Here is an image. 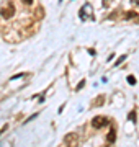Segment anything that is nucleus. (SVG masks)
<instances>
[{"label":"nucleus","mask_w":139,"mask_h":147,"mask_svg":"<svg viewBox=\"0 0 139 147\" xmlns=\"http://www.w3.org/2000/svg\"><path fill=\"white\" fill-rule=\"evenodd\" d=\"M108 123H110V119L105 118V116H95V118L92 119V127H93V129H100V127L107 126Z\"/></svg>","instance_id":"f257e3e1"},{"label":"nucleus","mask_w":139,"mask_h":147,"mask_svg":"<svg viewBox=\"0 0 139 147\" xmlns=\"http://www.w3.org/2000/svg\"><path fill=\"white\" fill-rule=\"evenodd\" d=\"M13 13H15V7H13V3H7V5L2 7V10H0V15L3 16L5 20H8V18H11L13 16Z\"/></svg>","instance_id":"f03ea898"},{"label":"nucleus","mask_w":139,"mask_h":147,"mask_svg":"<svg viewBox=\"0 0 139 147\" xmlns=\"http://www.w3.org/2000/svg\"><path fill=\"white\" fill-rule=\"evenodd\" d=\"M77 141H79V139H77V134H75V132H69V134L64 137V144L65 146H75Z\"/></svg>","instance_id":"7ed1b4c3"},{"label":"nucleus","mask_w":139,"mask_h":147,"mask_svg":"<svg viewBox=\"0 0 139 147\" xmlns=\"http://www.w3.org/2000/svg\"><path fill=\"white\" fill-rule=\"evenodd\" d=\"M79 15H80V20H87V15L90 16L92 15V7L90 5H84L79 11Z\"/></svg>","instance_id":"20e7f679"},{"label":"nucleus","mask_w":139,"mask_h":147,"mask_svg":"<svg viewBox=\"0 0 139 147\" xmlns=\"http://www.w3.org/2000/svg\"><path fill=\"white\" fill-rule=\"evenodd\" d=\"M115 141H116V129L111 127L110 132H108V136H107V142H108V144H113Z\"/></svg>","instance_id":"39448f33"},{"label":"nucleus","mask_w":139,"mask_h":147,"mask_svg":"<svg viewBox=\"0 0 139 147\" xmlns=\"http://www.w3.org/2000/svg\"><path fill=\"white\" fill-rule=\"evenodd\" d=\"M103 103H105V96H103V95H98L95 100L92 101V106H93V108H98V106H102Z\"/></svg>","instance_id":"423d86ee"},{"label":"nucleus","mask_w":139,"mask_h":147,"mask_svg":"<svg viewBox=\"0 0 139 147\" xmlns=\"http://www.w3.org/2000/svg\"><path fill=\"white\" fill-rule=\"evenodd\" d=\"M136 15H138L136 11H126V13H124V20H131V18H136Z\"/></svg>","instance_id":"0eeeda50"},{"label":"nucleus","mask_w":139,"mask_h":147,"mask_svg":"<svg viewBox=\"0 0 139 147\" xmlns=\"http://www.w3.org/2000/svg\"><path fill=\"white\" fill-rule=\"evenodd\" d=\"M128 119L129 121H133V123H136V111H131L128 115Z\"/></svg>","instance_id":"6e6552de"},{"label":"nucleus","mask_w":139,"mask_h":147,"mask_svg":"<svg viewBox=\"0 0 139 147\" xmlns=\"http://www.w3.org/2000/svg\"><path fill=\"white\" fill-rule=\"evenodd\" d=\"M124 59H126V54H123V56H121V57H119V59H118V61H116V62H115V67H118V65H119V64H121V62H123V61H124Z\"/></svg>","instance_id":"1a4fd4ad"},{"label":"nucleus","mask_w":139,"mask_h":147,"mask_svg":"<svg viewBox=\"0 0 139 147\" xmlns=\"http://www.w3.org/2000/svg\"><path fill=\"white\" fill-rule=\"evenodd\" d=\"M128 82H129V85H136V77H134V75H129Z\"/></svg>","instance_id":"9d476101"},{"label":"nucleus","mask_w":139,"mask_h":147,"mask_svg":"<svg viewBox=\"0 0 139 147\" xmlns=\"http://www.w3.org/2000/svg\"><path fill=\"white\" fill-rule=\"evenodd\" d=\"M84 85H85V80H82L80 84L77 85V88H75V90H80V88H82V87H84Z\"/></svg>","instance_id":"9b49d317"},{"label":"nucleus","mask_w":139,"mask_h":147,"mask_svg":"<svg viewBox=\"0 0 139 147\" xmlns=\"http://www.w3.org/2000/svg\"><path fill=\"white\" fill-rule=\"evenodd\" d=\"M7 127H8V124H3V126H2V127H0V136H2V132H3V131H5V129H7Z\"/></svg>","instance_id":"f8f14e48"},{"label":"nucleus","mask_w":139,"mask_h":147,"mask_svg":"<svg viewBox=\"0 0 139 147\" xmlns=\"http://www.w3.org/2000/svg\"><path fill=\"white\" fill-rule=\"evenodd\" d=\"M23 2H25L26 5H30V3H33V0H23Z\"/></svg>","instance_id":"ddd939ff"},{"label":"nucleus","mask_w":139,"mask_h":147,"mask_svg":"<svg viewBox=\"0 0 139 147\" xmlns=\"http://www.w3.org/2000/svg\"><path fill=\"white\" fill-rule=\"evenodd\" d=\"M111 3V0H105V5H110Z\"/></svg>","instance_id":"4468645a"},{"label":"nucleus","mask_w":139,"mask_h":147,"mask_svg":"<svg viewBox=\"0 0 139 147\" xmlns=\"http://www.w3.org/2000/svg\"><path fill=\"white\" fill-rule=\"evenodd\" d=\"M134 3H136V5H139V0H133Z\"/></svg>","instance_id":"2eb2a0df"},{"label":"nucleus","mask_w":139,"mask_h":147,"mask_svg":"<svg viewBox=\"0 0 139 147\" xmlns=\"http://www.w3.org/2000/svg\"><path fill=\"white\" fill-rule=\"evenodd\" d=\"M59 2H62V0H59Z\"/></svg>","instance_id":"dca6fc26"}]
</instances>
